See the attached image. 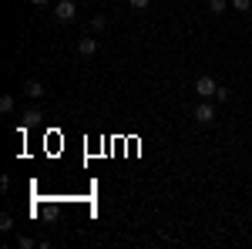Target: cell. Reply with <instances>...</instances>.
Instances as JSON below:
<instances>
[{"instance_id":"5","label":"cell","mask_w":252,"mask_h":249,"mask_svg":"<svg viewBox=\"0 0 252 249\" xmlns=\"http://www.w3.org/2000/svg\"><path fill=\"white\" fill-rule=\"evenodd\" d=\"M24 95H27V98H34V101H37V98H44L47 91H44V84H40V81H34V77H31V81L24 84Z\"/></svg>"},{"instance_id":"15","label":"cell","mask_w":252,"mask_h":249,"mask_svg":"<svg viewBox=\"0 0 252 249\" xmlns=\"http://www.w3.org/2000/svg\"><path fill=\"white\" fill-rule=\"evenodd\" d=\"M31 3H37V7H47V3H51V0H31Z\"/></svg>"},{"instance_id":"10","label":"cell","mask_w":252,"mask_h":249,"mask_svg":"<svg viewBox=\"0 0 252 249\" xmlns=\"http://www.w3.org/2000/svg\"><path fill=\"white\" fill-rule=\"evenodd\" d=\"M91 27H94V31H104V27H108V17H104V14H97V17L91 20Z\"/></svg>"},{"instance_id":"6","label":"cell","mask_w":252,"mask_h":249,"mask_svg":"<svg viewBox=\"0 0 252 249\" xmlns=\"http://www.w3.org/2000/svg\"><path fill=\"white\" fill-rule=\"evenodd\" d=\"M40 118H44V115H40V108H27V111H24V125H37Z\"/></svg>"},{"instance_id":"9","label":"cell","mask_w":252,"mask_h":249,"mask_svg":"<svg viewBox=\"0 0 252 249\" xmlns=\"http://www.w3.org/2000/svg\"><path fill=\"white\" fill-rule=\"evenodd\" d=\"M0 229H3V232L14 229V215H10V212H3V215H0Z\"/></svg>"},{"instance_id":"7","label":"cell","mask_w":252,"mask_h":249,"mask_svg":"<svg viewBox=\"0 0 252 249\" xmlns=\"http://www.w3.org/2000/svg\"><path fill=\"white\" fill-rule=\"evenodd\" d=\"M0 111H3V115H10V111H14V95H3V98H0Z\"/></svg>"},{"instance_id":"4","label":"cell","mask_w":252,"mask_h":249,"mask_svg":"<svg viewBox=\"0 0 252 249\" xmlns=\"http://www.w3.org/2000/svg\"><path fill=\"white\" fill-rule=\"evenodd\" d=\"M78 54H81V58H91V54H97V37H81V40H78Z\"/></svg>"},{"instance_id":"8","label":"cell","mask_w":252,"mask_h":249,"mask_svg":"<svg viewBox=\"0 0 252 249\" xmlns=\"http://www.w3.org/2000/svg\"><path fill=\"white\" fill-rule=\"evenodd\" d=\"M209 14H225V0H209Z\"/></svg>"},{"instance_id":"14","label":"cell","mask_w":252,"mask_h":249,"mask_svg":"<svg viewBox=\"0 0 252 249\" xmlns=\"http://www.w3.org/2000/svg\"><path fill=\"white\" fill-rule=\"evenodd\" d=\"M128 3H131V7H138V10H145V7H148L152 0H128Z\"/></svg>"},{"instance_id":"12","label":"cell","mask_w":252,"mask_h":249,"mask_svg":"<svg viewBox=\"0 0 252 249\" xmlns=\"http://www.w3.org/2000/svg\"><path fill=\"white\" fill-rule=\"evenodd\" d=\"M229 98H232L229 88H219V91H215V101H229Z\"/></svg>"},{"instance_id":"13","label":"cell","mask_w":252,"mask_h":249,"mask_svg":"<svg viewBox=\"0 0 252 249\" xmlns=\"http://www.w3.org/2000/svg\"><path fill=\"white\" fill-rule=\"evenodd\" d=\"M17 246L20 249H31V246H34V239H31V236H17Z\"/></svg>"},{"instance_id":"3","label":"cell","mask_w":252,"mask_h":249,"mask_svg":"<svg viewBox=\"0 0 252 249\" xmlns=\"http://www.w3.org/2000/svg\"><path fill=\"white\" fill-rule=\"evenodd\" d=\"M192 118L198 121V125H212V121H215V108L209 105V101H202V105L192 111Z\"/></svg>"},{"instance_id":"11","label":"cell","mask_w":252,"mask_h":249,"mask_svg":"<svg viewBox=\"0 0 252 249\" xmlns=\"http://www.w3.org/2000/svg\"><path fill=\"white\" fill-rule=\"evenodd\" d=\"M232 3V10H249L252 7V0H229Z\"/></svg>"},{"instance_id":"2","label":"cell","mask_w":252,"mask_h":249,"mask_svg":"<svg viewBox=\"0 0 252 249\" xmlns=\"http://www.w3.org/2000/svg\"><path fill=\"white\" fill-rule=\"evenodd\" d=\"M54 17L64 20V24H71V20L78 17V7H74V0H61L58 7H54Z\"/></svg>"},{"instance_id":"1","label":"cell","mask_w":252,"mask_h":249,"mask_svg":"<svg viewBox=\"0 0 252 249\" xmlns=\"http://www.w3.org/2000/svg\"><path fill=\"white\" fill-rule=\"evenodd\" d=\"M215 91H219V84H215L209 74H202L198 81H195V95L202 98V101H209V98H215Z\"/></svg>"}]
</instances>
